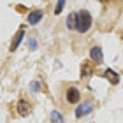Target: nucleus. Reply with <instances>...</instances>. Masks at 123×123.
I'll return each mask as SVG.
<instances>
[{
	"label": "nucleus",
	"instance_id": "f257e3e1",
	"mask_svg": "<svg viewBox=\"0 0 123 123\" xmlns=\"http://www.w3.org/2000/svg\"><path fill=\"white\" fill-rule=\"evenodd\" d=\"M90 26H92V14L85 9L79 11V12H77V30L81 33H86L90 30Z\"/></svg>",
	"mask_w": 123,
	"mask_h": 123
},
{
	"label": "nucleus",
	"instance_id": "f03ea898",
	"mask_svg": "<svg viewBox=\"0 0 123 123\" xmlns=\"http://www.w3.org/2000/svg\"><path fill=\"white\" fill-rule=\"evenodd\" d=\"M79 98H81V93H79V90H77L76 86H69V88H67V92H65L67 104H77Z\"/></svg>",
	"mask_w": 123,
	"mask_h": 123
},
{
	"label": "nucleus",
	"instance_id": "7ed1b4c3",
	"mask_svg": "<svg viewBox=\"0 0 123 123\" xmlns=\"http://www.w3.org/2000/svg\"><path fill=\"white\" fill-rule=\"evenodd\" d=\"M93 111V104L92 102H85V104H79L76 109V118H83L85 114H90Z\"/></svg>",
	"mask_w": 123,
	"mask_h": 123
},
{
	"label": "nucleus",
	"instance_id": "20e7f679",
	"mask_svg": "<svg viewBox=\"0 0 123 123\" xmlns=\"http://www.w3.org/2000/svg\"><path fill=\"white\" fill-rule=\"evenodd\" d=\"M90 58L95 62V63H102V62H104L102 48H100V46H93V48L90 49Z\"/></svg>",
	"mask_w": 123,
	"mask_h": 123
},
{
	"label": "nucleus",
	"instance_id": "39448f33",
	"mask_svg": "<svg viewBox=\"0 0 123 123\" xmlns=\"http://www.w3.org/2000/svg\"><path fill=\"white\" fill-rule=\"evenodd\" d=\"M16 109H18V114H19V116H28V114H30V104L26 102L25 98H21L19 102H18Z\"/></svg>",
	"mask_w": 123,
	"mask_h": 123
},
{
	"label": "nucleus",
	"instance_id": "423d86ee",
	"mask_svg": "<svg viewBox=\"0 0 123 123\" xmlns=\"http://www.w3.org/2000/svg\"><path fill=\"white\" fill-rule=\"evenodd\" d=\"M104 77L111 83V85H118V83H120V74H118L116 70H113V69H107V70H105V72H104Z\"/></svg>",
	"mask_w": 123,
	"mask_h": 123
},
{
	"label": "nucleus",
	"instance_id": "0eeeda50",
	"mask_svg": "<svg viewBox=\"0 0 123 123\" xmlns=\"http://www.w3.org/2000/svg\"><path fill=\"white\" fill-rule=\"evenodd\" d=\"M42 11H39V9H35V11H30V14H28V18H26V21H28L30 25H37L39 21L42 19Z\"/></svg>",
	"mask_w": 123,
	"mask_h": 123
},
{
	"label": "nucleus",
	"instance_id": "6e6552de",
	"mask_svg": "<svg viewBox=\"0 0 123 123\" xmlns=\"http://www.w3.org/2000/svg\"><path fill=\"white\" fill-rule=\"evenodd\" d=\"M93 74V67L90 65V63H88V62H85V63H83L81 65V79H86V77H90Z\"/></svg>",
	"mask_w": 123,
	"mask_h": 123
},
{
	"label": "nucleus",
	"instance_id": "1a4fd4ad",
	"mask_svg": "<svg viewBox=\"0 0 123 123\" xmlns=\"http://www.w3.org/2000/svg\"><path fill=\"white\" fill-rule=\"evenodd\" d=\"M67 28L69 30L77 28V12H70L67 16Z\"/></svg>",
	"mask_w": 123,
	"mask_h": 123
},
{
	"label": "nucleus",
	"instance_id": "9d476101",
	"mask_svg": "<svg viewBox=\"0 0 123 123\" xmlns=\"http://www.w3.org/2000/svg\"><path fill=\"white\" fill-rule=\"evenodd\" d=\"M23 35H25V32H23V28H21L18 33H16V37L12 39V42H11V51H16V48L21 44V39H23Z\"/></svg>",
	"mask_w": 123,
	"mask_h": 123
},
{
	"label": "nucleus",
	"instance_id": "9b49d317",
	"mask_svg": "<svg viewBox=\"0 0 123 123\" xmlns=\"http://www.w3.org/2000/svg\"><path fill=\"white\" fill-rule=\"evenodd\" d=\"M49 118H51V123H63V114L60 113V111H51V114H49Z\"/></svg>",
	"mask_w": 123,
	"mask_h": 123
},
{
	"label": "nucleus",
	"instance_id": "f8f14e48",
	"mask_svg": "<svg viewBox=\"0 0 123 123\" xmlns=\"http://www.w3.org/2000/svg\"><path fill=\"white\" fill-rule=\"evenodd\" d=\"M30 90H32L33 93H37L39 90H41V83H39V81H32V83H30Z\"/></svg>",
	"mask_w": 123,
	"mask_h": 123
},
{
	"label": "nucleus",
	"instance_id": "ddd939ff",
	"mask_svg": "<svg viewBox=\"0 0 123 123\" xmlns=\"http://www.w3.org/2000/svg\"><path fill=\"white\" fill-rule=\"evenodd\" d=\"M63 5H65V0H58V2H56V7H55V14H60L62 9H63Z\"/></svg>",
	"mask_w": 123,
	"mask_h": 123
},
{
	"label": "nucleus",
	"instance_id": "4468645a",
	"mask_svg": "<svg viewBox=\"0 0 123 123\" xmlns=\"http://www.w3.org/2000/svg\"><path fill=\"white\" fill-rule=\"evenodd\" d=\"M28 48H30V49H37V41H35V37H30V39H28Z\"/></svg>",
	"mask_w": 123,
	"mask_h": 123
},
{
	"label": "nucleus",
	"instance_id": "2eb2a0df",
	"mask_svg": "<svg viewBox=\"0 0 123 123\" xmlns=\"http://www.w3.org/2000/svg\"><path fill=\"white\" fill-rule=\"evenodd\" d=\"M100 2H109V0H100Z\"/></svg>",
	"mask_w": 123,
	"mask_h": 123
}]
</instances>
